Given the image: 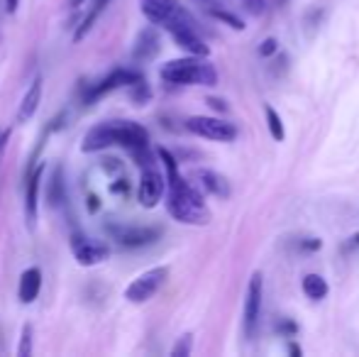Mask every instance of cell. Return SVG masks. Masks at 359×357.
Segmentation results:
<instances>
[{
  "label": "cell",
  "instance_id": "obj_23",
  "mask_svg": "<svg viewBox=\"0 0 359 357\" xmlns=\"http://www.w3.org/2000/svg\"><path fill=\"white\" fill-rule=\"evenodd\" d=\"M64 198V183H62V172H57V176H52V183H49V201L52 206H59Z\"/></svg>",
  "mask_w": 359,
  "mask_h": 357
},
{
  "label": "cell",
  "instance_id": "obj_19",
  "mask_svg": "<svg viewBox=\"0 0 359 357\" xmlns=\"http://www.w3.org/2000/svg\"><path fill=\"white\" fill-rule=\"evenodd\" d=\"M303 294L313 301H321L328 296V281L321 274H306L303 276Z\"/></svg>",
  "mask_w": 359,
  "mask_h": 357
},
{
  "label": "cell",
  "instance_id": "obj_29",
  "mask_svg": "<svg viewBox=\"0 0 359 357\" xmlns=\"http://www.w3.org/2000/svg\"><path fill=\"white\" fill-rule=\"evenodd\" d=\"M244 8L252 15H259V13H264V0H244Z\"/></svg>",
  "mask_w": 359,
  "mask_h": 357
},
{
  "label": "cell",
  "instance_id": "obj_3",
  "mask_svg": "<svg viewBox=\"0 0 359 357\" xmlns=\"http://www.w3.org/2000/svg\"><path fill=\"white\" fill-rule=\"evenodd\" d=\"M162 81L174 83V86H216L218 71L206 57H188V59H174V62L164 64L159 71Z\"/></svg>",
  "mask_w": 359,
  "mask_h": 357
},
{
  "label": "cell",
  "instance_id": "obj_26",
  "mask_svg": "<svg viewBox=\"0 0 359 357\" xmlns=\"http://www.w3.org/2000/svg\"><path fill=\"white\" fill-rule=\"evenodd\" d=\"M276 52H279V42L274 37H267L259 44V57H274Z\"/></svg>",
  "mask_w": 359,
  "mask_h": 357
},
{
  "label": "cell",
  "instance_id": "obj_17",
  "mask_svg": "<svg viewBox=\"0 0 359 357\" xmlns=\"http://www.w3.org/2000/svg\"><path fill=\"white\" fill-rule=\"evenodd\" d=\"M159 49H162V42H159V34L154 27H147L139 32L137 42H134L132 47V54L137 62H149V59H154L159 54Z\"/></svg>",
  "mask_w": 359,
  "mask_h": 357
},
{
  "label": "cell",
  "instance_id": "obj_24",
  "mask_svg": "<svg viewBox=\"0 0 359 357\" xmlns=\"http://www.w3.org/2000/svg\"><path fill=\"white\" fill-rule=\"evenodd\" d=\"M191 350H193V335L186 333V335H181V338L176 340V345L171 348V355L174 357H188V355H191Z\"/></svg>",
  "mask_w": 359,
  "mask_h": 357
},
{
  "label": "cell",
  "instance_id": "obj_21",
  "mask_svg": "<svg viewBox=\"0 0 359 357\" xmlns=\"http://www.w3.org/2000/svg\"><path fill=\"white\" fill-rule=\"evenodd\" d=\"M211 18H213V20H220V22H225V24H230L232 29H244V22H242V20H239L235 13H230L227 8L213 10Z\"/></svg>",
  "mask_w": 359,
  "mask_h": 357
},
{
  "label": "cell",
  "instance_id": "obj_10",
  "mask_svg": "<svg viewBox=\"0 0 359 357\" xmlns=\"http://www.w3.org/2000/svg\"><path fill=\"white\" fill-rule=\"evenodd\" d=\"M71 250L73 257L81 267H96L103 265V262L111 257V247L106 242H98V240H88V237H73L71 240Z\"/></svg>",
  "mask_w": 359,
  "mask_h": 357
},
{
  "label": "cell",
  "instance_id": "obj_30",
  "mask_svg": "<svg viewBox=\"0 0 359 357\" xmlns=\"http://www.w3.org/2000/svg\"><path fill=\"white\" fill-rule=\"evenodd\" d=\"M352 250H359V232H357V235H352L350 240L342 245V252H345V255H350Z\"/></svg>",
  "mask_w": 359,
  "mask_h": 357
},
{
  "label": "cell",
  "instance_id": "obj_16",
  "mask_svg": "<svg viewBox=\"0 0 359 357\" xmlns=\"http://www.w3.org/2000/svg\"><path fill=\"white\" fill-rule=\"evenodd\" d=\"M42 291V270L39 267H27L20 276V284H17V299L22 304H32L34 299L39 296Z\"/></svg>",
  "mask_w": 359,
  "mask_h": 357
},
{
  "label": "cell",
  "instance_id": "obj_20",
  "mask_svg": "<svg viewBox=\"0 0 359 357\" xmlns=\"http://www.w3.org/2000/svg\"><path fill=\"white\" fill-rule=\"evenodd\" d=\"M264 113H267V122H269V132H272V137L276 142H283L286 130H283V122H281V118H279V113L274 111L272 106H264Z\"/></svg>",
  "mask_w": 359,
  "mask_h": 357
},
{
  "label": "cell",
  "instance_id": "obj_15",
  "mask_svg": "<svg viewBox=\"0 0 359 357\" xmlns=\"http://www.w3.org/2000/svg\"><path fill=\"white\" fill-rule=\"evenodd\" d=\"M193 178L198 181V188H203L206 193L218 198H230V183L223 174L213 169H196L193 172Z\"/></svg>",
  "mask_w": 359,
  "mask_h": 357
},
{
  "label": "cell",
  "instance_id": "obj_18",
  "mask_svg": "<svg viewBox=\"0 0 359 357\" xmlns=\"http://www.w3.org/2000/svg\"><path fill=\"white\" fill-rule=\"evenodd\" d=\"M108 3H111V0H91V10H88L86 18L81 20V24H78L76 32H73V42H81V39L86 37L93 27H96L98 18H101L103 10L108 8Z\"/></svg>",
  "mask_w": 359,
  "mask_h": 357
},
{
  "label": "cell",
  "instance_id": "obj_33",
  "mask_svg": "<svg viewBox=\"0 0 359 357\" xmlns=\"http://www.w3.org/2000/svg\"><path fill=\"white\" fill-rule=\"evenodd\" d=\"M8 137H10V130H3V132H0V157H3L5 147H8Z\"/></svg>",
  "mask_w": 359,
  "mask_h": 357
},
{
  "label": "cell",
  "instance_id": "obj_28",
  "mask_svg": "<svg viewBox=\"0 0 359 357\" xmlns=\"http://www.w3.org/2000/svg\"><path fill=\"white\" fill-rule=\"evenodd\" d=\"M321 247H323L321 237H306V240L301 242V250H306V252H318Z\"/></svg>",
  "mask_w": 359,
  "mask_h": 357
},
{
  "label": "cell",
  "instance_id": "obj_22",
  "mask_svg": "<svg viewBox=\"0 0 359 357\" xmlns=\"http://www.w3.org/2000/svg\"><path fill=\"white\" fill-rule=\"evenodd\" d=\"M32 335H34V330H32V326H22V333H20V348H17V355L20 357H29L32 355Z\"/></svg>",
  "mask_w": 359,
  "mask_h": 357
},
{
  "label": "cell",
  "instance_id": "obj_4",
  "mask_svg": "<svg viewBox=\"0 0 359 357\" xmlns=\"http://www.w3.org/2000/svg\"><path fill=\"white\" fill-rule=\"evenodd\" d=\"M164 29L171 34L174 42H176L178 47L186 49V52L193 54V57H208V54H211V47H208V44L203 42L201 34H198L196 20L191 18V13H188L186 8H178V13L164 24Z\"/></svg>",
  "mask_w": 359,
  "mask_h": 357
},
{
  "label": "cell",
  "instance_id": "obj_1",
  "mask_svg": "<svg viewBox=\"0 0 359 357\" xmlns=\"http://www.w3.org/2000/svg\"><path fill=\"white\" fill-rule=\"evenodd\" d=\"M157 155L162 157L164 167H167V211L174 220L183 223V225H208L211 223V211H208L206 201H203V193L198 186H193L191 181H186L178 174L176 157L169 150L159 147Z\"/></svg>",
  "mask_w": 359,
  "mask_h": 357
},
{
  "label": "cell",
  "instance_id": "obj_25",
  "mask_svg": "<svg viewBox=\"0 0 359 357\" xmlns=\"http://www.w3.org/2000/svg\"><path fill=\"white\" fill-rule=\"evenodd\" d=\"M132 98L137 101V106H144V103L152 98V93H149V88H147V83L144 81H139V83H134L132 86Z\"/></svg>",
  "mask_w": 359,
  "mask_h": 357
},
{
  "label": "cell",
  "instance_id": "obj_6",
  "mask_svg": "<svg viewBox=\"0 0 359 357\" xmlns=\"http://www.w3.org/2000/svg\"><path fill=\"white\" fill-rule=\"evenodd\" d=\"M139 81H144V76L137 71V69H115V71H111L108 76H103L101 81H96L91 88H88L83 103L91 106V103L101 101V98L108 96L111 91H118V88H132L134 83H139Z\"/></svg>",
  "mask_w": 359,
  "mask_h": 357
},
{
  "label": "cell",
  "instance_id": "obj_36",
  "mask_svg": "<svg viewBox=\"0 0 359 357\" xmlns=\"http://www.w3.org/2000/svg\"><path fill=\"white\" fill-rule=\"evenodd\" d=\"M81 3H83V0H69V5H71V8H78Z\"/></svg>",
  "mask_w": 359,
  "mask_h": 357
},
{
  "label": "cell",
  "instance_id": "obj_9",
  "mask_svg": "<svg viewBox=\"0 0 359 357\" xmlns=\"http://www.w3.org/2000/svg\"><path fill=\"white\" fill-rule=\"evenodd\" d=\"M108 232L122 247H144L159 240L162 227H132V225H118V223H113V225H108Z\"/></svg>",
  "mask_w": 359,
  "mask_h": 357
},
{
  "label": "cell",
  "instance_id": "obj_11",
  "mask_svg": "<svg viewBox=\"0 0 359 357\" xmlns=\"http://www.w3.org/2000/svg\"><path fill=\"white\" fill-rule=\"evenodd\" d=\"M259 311H262V274L254 272L249 279L247 299H244V335L252 338L259 323Z\"/></svg>",
  "mask_w": 359,
  "mask_h": 357
},
{
  "label": "cell",
  "instance_id": "obj_32",
  "mask_svg": "<svg viewBox=\"0 0 359 357\" xmlns=\"http://www.w3.org/2000/svg\"><path fill=\"white\" fill-rule=\"evenodd\" d=\"M296 323H291V321H281V323H279V333H286V335H293L296 333Z\"/></svg>",
  "mask_w": 359,
  "mask_h": 357
},
{
  "label": "cell",
  "instance_id": "obj_8",
  "mask_svg": "<svg viewBox=\"0 0 359 357\" xmlns=\"http://www.w3.org/2000/svg\"><path fill=\"white\" fill-rule=\"evenodd\" d=\"M167 176L157 169L154 164L142 167V176H139V188H137V201L144 208H154L164 196V188H167Z\"/></svg>",
  "mask_w": 359,
  "mask_h": 357
},
{
  "label": "cell",
  "instance_id": "obj_2",
  "mask_svg": "<svg viewBox=\"0 0 359 357\" xmlns=\"http://www.w3.org/2000/svg\"><path fill=\"white\" fill-rule=\"evenodd\" d=\"M125 147L129 155L149 147V132L142 125L129 120H113L101 122V125L91 127L83 137V152H101L106 147Z\"/></svg>",
  "mask_w": 359,
  "mask_h": 357
},
{
  "label": "cell",
  "instance_id": "obj_5",
  "mask_svg": "<svg viewBox=\"0 0 359 357\" xmlns=\"http://www.w3.org/2000/svg\"><path fill=\"white\" fill-rule=\"evenodd\" d=\"M186 130L193 132L198 137H206L213 142H232L237 140V125L235 122L220 120V118H211V115H193L186 120Z\"/></svg>",
  "mask_w": 359,
  "mask_h": 357
},
{
  "label": "cell",
  "instance_id": "obj_31",
  "mask_svg": "<svg viewBox=\"0 0 359 357\" xmlns=\"http://www.w3.org/2000/svg\"><path fill=\"white\" fill-rule=\"evenodd\" d=\"M206 103L213 108V111H220V113H225V111H227V106H225V101H223V98H208Z\"/></svg>",
  "mask_w": 359,
  "mask_h": 357
},
{
  "label": "cell",
  "instance_id": "obj_13",
  "mask_svg": "<svg viewBox=\"0 0 359 357\" xmlns=\"http://www.w3.org/2000/svg\"><path fill=\"white\" fill-rule=\"evenodd\" d=\"M178 8H181L178 0H139V10L144 18L152 24H162V27L178 13Z\"/></svg>",
  "mask_w": 359,
  "mask_h": 357
},
{
  "label": "cell",
  "instance_id": "obj_27",
  "mask_svg": "<svg viewBox=\"0 0 359 357\" xmlns=\"http://www.w3.org/2000/svg\"><path fill=\"white\" fill-rule=\"evenodd\" d=\"M193 5H198V8L203 10V13H208L211 15L213 10H218V8H225V3L223 0H191Z\"/></svg>",
  "mask_w": 359,
  "mask_h": 357
},
{
  "label": "cell",
  "instance_id": "obj_34",
  "mask_svg": "<svg viewBox=\"0 0 359 357\" xmlns=\"http://www.w3.org/2000/svg\"><path fill=\"white\" fill-rule=\"evenodd\" d=\"M17 5H20V0H5V10H8L10 15H13L15 10H17Z\"/></svg>",
  "mask_w": 359,
  "mask_h": 357
},
{
  "label": "cell",
  "instance_id": "obj_35",
  "mask_svg": "<svg viewBox=\"0 0 359 357\" xmlns=\"http://www.w3.org/2000/svg\"><path fill=\"white\" fill-rule=\"evenodd\" d=\"M288 353H291L293 357H298V355H301V353H303V350H301V348H298V345H296V343H291V345H288Z\"/></svg>",
  "mask_w": 359,
  "mask_h": 357
},
{
  "label": "cell",
  "instance_id": "obj_12",
  "mask_svg": "<svg viewBox=\"0 0 359 357\" xmlns=\"http://www.w3.org/2000/svg\"><path fill=\"white\" fill-rule=\"evenodd\" d=\"M44 164L37 162L34 167H27V183H24V218L27 225L34 227L39 216V181H42Z\"/></svg>",
  "mask_w": 359,
  "mask_h": 357
},
{
  "label": "cell",
  "instance_id": "obj_7",
  "mask_svg": "<svg viewBox=\"0 0 359 357\" xmlns=\"http://www.w3.org/2000/svg\"><path fill=\"white\" fill-rule=\"evenodd\" d=\"M167 276H169V267H164V265L142 272L137 279H132V284H127L125 299H127L129 304H144V301H149L159 289H162Z\"/></svg>",
  "mask_w": 359,
  "mask_h": 357
},
{
  "label": "cell",
  "instance_id": "obj_14",
  "mask_svg": "<svg viewBox=\"0 0 359 357\" xmlns=\"http://www.w3.org/2000/svg\"><path fill=\"white\" fill-rule=\"evenodd\" d=\"M42 76H34V81L29 83V88L24 91L22 101H20V108H17V115H15V122L22 125V122L32 120L34 113H37L39 103H42Z\"/></svg>",
  "mask_w": 359,
  "mask_h": 357
}]
</instances>
